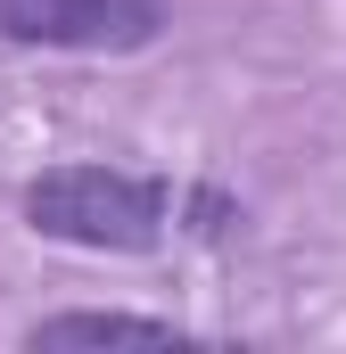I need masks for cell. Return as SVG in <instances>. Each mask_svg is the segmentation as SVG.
Returning a JSON list of instances; mask_svg holds the SVG:
<instances>
[{
	"mask_svg": "<svg viewBox=\"0 0 346 354\" xmlns=\"http://www.w3.org/2000/svg\"><path fill=\"white\" fill-rule=\"evenodd\" d=\"M157 25L165 0H0V33L42 50H140Z\"/></svg>",
	"mask_w": 346,
	"mask_h": 354,
	"instance_id": "2",
	"label": "cell"
},
{
	"mask_svg": "<svg viewBox=\"0 0 346 354\" xmlns=\"http://www.w3.org/2000/svg\"><path fill=\"white\" fill-rule=\"evenodd\" d=\"M25 223L66 248L140 256L165 231V189L140 174H116V165H50L42 181H25Z\"/></svg>",
	"mask_w": 346,
	"mask_h": 354,
	"instance_id": "1",
	"label": "cell"
},
{
	"mask_svg": "<svg viewBox=\"0 0 346 354\" xmlns=\"http://www.w3.org/2000/svg\"><path fill=\"white\" fill-rule=\"evenodd\" d=\"M33 346H181L173 322H140V313H58L33 330Z\"/></svg>",
	"mask_w": 346,
	"mask_h": 354,
	"instance_id": "3",
	"label": "cell"
}]
</instances>
